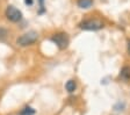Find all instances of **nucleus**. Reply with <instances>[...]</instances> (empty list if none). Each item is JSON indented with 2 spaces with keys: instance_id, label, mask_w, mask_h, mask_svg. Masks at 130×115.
I'll return each instance as SVG.
<instances>
[{
  "instance_id": "4",
  "label": "nucleus",
  "mask_w": 130,
  "mask_h": 115,
  "mask_svg": "<svg viewBox=\"0 0 130 115\" xmlns=\"http://www.w3.org/2000/svg\"><path fill=\"white\" fill-rule=\"evenodd\" d=\"M6 17L9 21L12 22H18L22 19V13L21 11L14 7V6H8L7 9H6Z\"/></svg>"
},
{
  "instance_id": "12",
  "label": "nucleus",
  "mask_w": 130,
  "mask_h": 115,
  "mask_svg": "<svg viewBox=\"0 0 130 115\" xmlns=\"http://www.w3.org/2000/svg\"><path fill=\"white\" fill-rule=\"evenodd\" d=\"M128 51H129V54H130V40L128 41Z\"/></svg>"
},
{
  "instance_id": "3",
  "label": "nucleus",
  "mask_w": 130,
  "mask_h": 115,
  "mask_svg": "<svg viewBox=\"0 0 130 115\" xmlns=\"http://www.w3.org/2000/svg\"><path fill=\"white\" fill-rule=\"evenodd\" d=\"M51 41L54 42L59 49H65V48H68L70 38H69V36L66 33H58V34H55V35L52 36Z\"/></svg>"
},
{
  "instance_id": "5",
  "label": "nucleus",
  "mask_w": 130,
  "mask_h": 115,
  "mask_svg": "<svg viewBox=\"0 0 130 115\" xmlns=\"http://www.w3.org/2000/svg\"><path fill=\"white\" fill-rule=\"evenodd\" d=\"M120 77H121L123 80H130V68L129 66H124V68L121 70V73H120Z\"/></svg>"
},
{
  "instance_id": "2",
  "label": "nucleus",
  "mask_w": 130,
  "mask_h": 115,
  "mask_svg": "<svg viewBox=\"0 0 130 115\" xmlns=\"http://www.w3.org/2000/svg\"><path fill=\"white\" fill-rule=\"evenodd\" d=\"M79 28L84 30H99L103 28V22L96 19L85 20V21H81L79 23Z\"/></svg>"
},
{
  "instance_id": "7",
  "label": "nucleus",
  "mask_w": 130,
  "mask_h": 115,
  "mask_svg": "<svg viewBox=\"0 0 130 115\" xmlns=\"http://www.w3.org/2000/svg\"><path fill=\"white\" fill-rule=\"evenodd\" d=\"M76 87H77V84L74 80H69V81L66 83V85H65V88H66V91H68L69 93L74 92V91H76Z\"/></svg>"
},
{
  "instance_id": "11",
  "label": "nucleus",
  "mask_w": 130,
  "mask_h": 115,
  "mask_svg": "<svg viewBox=\"0 0 130 115\" xmlns=\"http://www.w3.org/2000/svg\"><path fill=\"white\" fill-rule=\"evenodd\" d=\"M24 3L27 4V5H28V4H29V5H31V4H32V0H24Z\"/></svg>"
},
{
  "instance_id": "10",
  "label": "nucleus",
  "mask_w": 130,
  "mask_h": 115,
  "mask_svg": "<svg viewBox=\"0 0 130 115\" xmlns=\"http://www.w3.org/2000/svg\"><path fill=\"white\" fill-rule=\"evenodd\" d=\"M43 1H44V0H40V7H41L40 13H43V12H44V4H43Z\"/></svg>"
},
{
  "instance_id": "8",
  "label": "nucleus",
  "mask_w": 130,
  "mask_h": 115,
  "mask_svg": "<svg viewBox=\"0 0 130 115\" xmlns=\"http://www.w3.org/2000/svg\"><path fill=\"white\" fill-rule=\"evenodd\" d=\"M35 114V109H32L31 107H26L20 112V115H34Z\"/></svg>"
},
{
  "instance_id": "9",
  "label": "nucleus",
  "mask_w": 130,
  "mask_h": 115,
  "mask_svg": "<svg viewBox=\"0 0 130 115\" xmlns=\"http://www.w3.org/2000/svg\"><path fill=\"white\" fill-rule=\"evenodd\" d=\"M6 36H7V30L0 27V40H5Z\"/></svg>"
},
{
  "instance_id": "6",
  "label": "nucleus",
  "mask_w": 130,
  "mask_h": 115,
  "mask_svg": "<svg viewBox=\"0 0 130 115\" xmlns=\"http://www.w3.org/2000/svg\"><path fill=\"white\" fill-rule=\"evenodd\" d=\"M78 6L80 8H89L93 5V0H78Z\"/></svg>"
},
{
  "instance_id": "1",
  "label": "nucleus",
  "mask_w": 130,
  "mask_h": 115,
  "mask_svg": "<svg viewBox=\"0 0 130 115\" xmlns=\"http://www.w3.org/2000/svg\"><path fill=\"white\" fill-rule=\"evenodd\" d=\"M37 38H38L37 33L34 31V30H31V31H28V33L20 36V37L16 40V43L19 44V45H21V47H27V45H30V44L35 43V42L37 41Z\"/></svg>"
}]
</instances>
